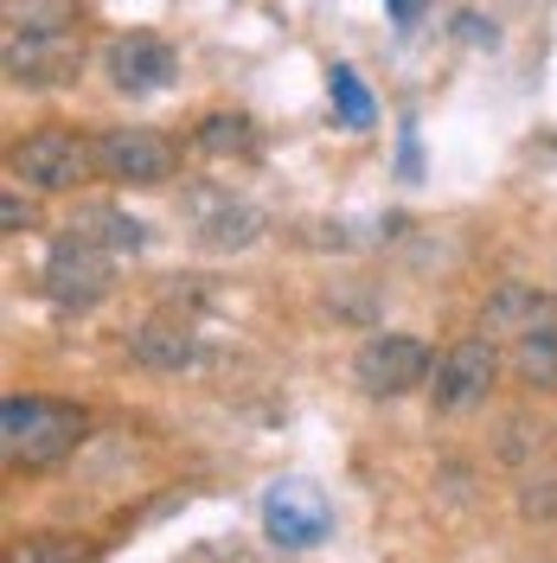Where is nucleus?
<instances>
[{
  "instance_id": "1",
  "label": "nucleus",
  "mask_w": 557,
  "mask_h": 563,
  "mask_svg": "<svg viewBox=\"0 0 557 563\" xmlns=\"http://www.w3.org/2000/svg\"><path fill=\"white\" fill-rule=\"evenodd\" d=\"M90 435V417L77 404H58V397H26L13 390L0 404V449H7V467L13 474H45L65 455H77V442Z\"/></svg>"
},
{
  "instance_id": "2",
  "label": "nucleus",
  "mask_w": 557,
  "mask_h": 563,
  "mask_svg": "<svg viewBox=\"0 0 557 563\" xmlns=\"http://www.w3.org/2000/svg\"><path fill=\"white\" fill-rule=\"evenodd\" d=\"M429 378H436V358H429V346H423L417 333H372L352 352V385L365 390V397H379V404L411 397Z\"/></svg>"
},
{
  "instance_id": "3",
  "label": "nucleus",
  "mask_w": 557,
  "mask_h": 563,
  "mask_svg": "<svg viewBox=\"0 0 557 563\" xmlns=\"http://www.w3.org/2000/svg\"><path fill=\"white\" fill-rule=\"evenodd\" d=\"M179 174V147L161 129H141V122H116V129H97V179H116V186H167Z\"/></svg>"
},
{
  "instance_id": "4",
  "label": "nucleus",
  "mask_w": 557,
  "mask_h": 563,
  "mask_svg": "<svg viewBox=\"0 0 557 563\" xmlns=\"http://www.w3.org/2000/svg\"><path fill=\"white\" fill-rule=\"evenodd\" d=\"M13 179H26L33 192H77L97 174V141H84L77 129H33L13 147Z\"/></svg>"
},
{
  "instance_id": "5",
  "label": "nucleus",
  "mask_w": 557,
  "mask_h": 563,
  "mask_svg": "<svg viewBox=\"0 0 557 563\" xmlns=\"http://www.w3.org/2000/svg\"><path fill=\"white\" fill-rule=\"evenodd\" d=\"M39 288H45L52 308L90 314L97 301H109V288H116V263H109V250L84 244V238H65V244H52V256H45Z\"/></svg>"
},
{
  "instance_id": "6",
  "label": "nucleus",
  "mask_w": 557,
  "mask_h": 563,
  "mask_svg": "<svg viewBox=\"0 0 557 563\" xmlns=\"http://www.w3.org/2000/svg\"><path fill=\"white\" fill-rule=\"evenodd\" d=\"M0 70L13 90H58L84 70V38L77 33H7L0 38Z\"/></svg>"
},
{
  "instance_id": "7",
  "label": "nucleus",
  "mask_w": 557,
  "mask_h": 563,
  "mask_svg": "<svg viewBox=\"0 0 557 563\" xmlns=\"http://www.w3.org/2000/svg\"><path fill=\"white\" fill-rule=\"evenodd\" d=\"M493 378H500V346H493L488 333H468V340H455V346L436 358V385H429V404H436L443 417H461V410L488 404Z\"/></svg>"
},
{
  "instance_id": "8",
  "label": "nucleus",
  "mask_w": 557,
  "mask_h": 563,
  "mask_svg": "<svg viewBox=\"0 0 557 563\" xmlns=\"http://www.w3.org/2000/svg\"><path fill=\"white\" fill-rule=\"evenodd\" d=\"M263 531H270L276 551H314L334 531V506L308 481H276V487L263 493Z\"/></svg>"
},
{
  "instance_id": "9",
  "label": "nucleus",
  "mask_w": 557,
  "mask_h": 563,
  "mask_svg": "<svg viewBox=\"0 0 557 563\" xmlns=\"http://www.w3.org/2000/svg\"><path fill=\"white\" fill-rule=\"evenodd\" d=\"M103 70L122 97H154V90H167L179 77V52L161 33H122V38H109Z\"/></svg>"
},
{
  "instance_id": "10",
  "label": "nucleus",
  "mask_w": 557,
  "mask_h": 563,
  "mask_svg": "<svg viewBox=\"0 0 557 563\" xmlns=\"http://www.w3.org/2000/svg\"><path fill=\"white\" fill-rule=\"evenodd\" d=\"M129 358L148 365V372H186L199 358V333L186 320H141L129 333Z\"/></svg>"
},
{
  "instance_id": "11",
  "label": "nucleus",
  "mask_w": 557,
  "mask_h": 563,
  "mask_svg": "<svg viewBox=\"0 0 557 563\" xmlns=\"http://www.w3.org/2000/svg\"><path fill=\"white\" fill-rule=\"evenodd\" d=\"M506 365H513V378H520L525 390H557V308L513 340Z\"/></svg>"
},
{
  "instance_id": "12",
  "label": "nucleus",
  "mask_w": 557,
  "mask_h": 563,
  "mask_svg": "<svg viewBox=\"0 0 557 563\" xmlns=\"http://www.w3.org/2000/svg\"><path fill=\"white\" fill-rule=\"evenodd\" d=\"M193 147L211 154V161H256L263 154V135H256V122L238 115V109H211V115H199V129H193Z\"/></svg>"
},
{
  "instance_id": "13",
  "label": "nucleus",
  "mask_w": 557,
  "mask_h": 563,
  "mask_svg": "<svg viewBox=\"0 0 557 563\" xmlns=\"http://www.w3.org/2000/svg\"><path fill=\"white\" fill-rule=\"evenodd\" d=\"M65 231H70V238H84V244L109 250V256L148 244V224H141V218H129V211H116V206H77Z\"/></svg>"
},
{
  "instance_id": "14",
  "label": "nucleus",
  "mask_w": 557,
  "mask_h": 563,
  "mask_svg": "<svg viewBox=\"0 0 557 563\" xmlns=\"http://www.w3.org/2000/svg\"><path fill=\"white\" fill-rule=\"evenodd\" d=\"M193 224H199V244L206 250H244L263 231V211L244 206V199H211V206L193 211Z\"/></svg>"
},
{
  "instance_id": "15",
  "label": "nucleus",
  "mask_w": 557,
  "mask_h": 563,
  "mask_svg": "<svg viewBox=\"0 0 557 563\" xmlns=\"http://www.w3.org/2000/svg\"><path fill=\"white\" fill-rule=\"evenodd\" d=\"M557 308V295L545 288H532V282H506L500 295L488 301V333H506V340H520L525 327H538V320Z\"/></svg>"
},
{
  "instance_id": "16",
  "label": "nucleus",
  "mask_w": 557,
  "mask_h": 563,
  "mask_svg": "<svg viewBox=\"0 0 557 563\" xmlns=\"http://www.w3.org/2000/svg\"><path fill=\"white\" fill-rule=\"evenodd\" d=\"M7 33H77L84 0H0Z\"/></svg>"
},
{
  "instance_id": "17",
  "label": "nucleus",
  "mask_w": 557,
  "mask_h": 563,
  "mask_svg": "<svg viewBox=\"0 0 557 563\" xmlns=\"http://www.w3.org/2000/svg\"><path fill=\"white\" fill-rule=\"evenodd\" d=\"M97 544L77 538V531H20L7 544V563H90Z\"/></svg>"
},
{
  "instance_id": "18",
  "label": "nucleus",
  "mask_w": 557,
  "mask_h": 563,
  "mask_svg": "<svg viewBox=\"0 0 557 563\" xmlns=\"http://www.w3.org/2000/svg\"><path fill=\"white\" fill-rule=\"evenodd\" d=\"M327 97H334V109H340L347 129H372V97H365V84H359L347 65L327 70Z\"/></svg>"
},
{
  "instance_id": "19",
  "label": "nucleus",
  "mask_w": 557,
  "mask_h": 563,
  "mask_svg": "<svg viewBox=\"0 0 557 563\" xmlns=\"http://www.w3.org/2000/svg\"><path fill=\"white\" fill-rule=\"evenodd\" d=\"M0 224H7V231H33L39 224V211L20 199V186H7V199H0Z\"/></svg>"
},
{
  "instance_id": "20",
  "label": "nucleus",
  "mask_w": 557,
  "mask_h": 563,
  "mask_svg": "<svg viewBox=\"0 0 557 563\" xmlns=\"http://www.w3.org/2000/svg\"><path fill=\"white\" fill-rule=\"evenodd\" d=\"M391 13H397V26H411V20L423 13V0H391Z\"/></svg>"
}]
</instances>
